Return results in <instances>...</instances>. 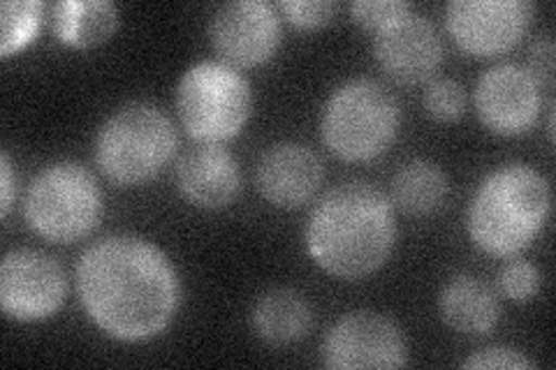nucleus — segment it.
I'll use <instances>...</instances> for the list:
<instances>
[{
  "mask_svg": "<svg viewBox=\"0 0 556 370\" xmlns=\"http://www.w3.org/2000/svg\"><path fill=\"white\" fill-rule=\"evenodd\" d=\"M473 102L482 126L501 137H517L533 128L543 107V88L527 67L501 63L482 73Z\"/></svg>",
  "mask_w": 556,
  "mask_h": 370,
  "instance_id": "f8f14e48",
  "label": "nucleus"
},
{
  "mask_svg": "<svg viewBox=\"0 0 556 370\" xmlns=\"http://www.w3.org/2000/svg\"><path fill=\"white\" fill-rule=\"evenodd\" d=\"M402 128V107L386 86L351 79L327 98L320 132L325 146L345 163H367L386 153Z\"/></svg>",
  "mask_w": 556,
  "mask_h": 370,
  "instance_id": "39448f33",
  "label": "nucleus"
},
{
  "mask_svg": "<svg viewBox=\"0 0 556 370\" xmlns=\"http://www.w3.org/2000/svg\"><path fill=\"white\" fill-rule=\"evenodd\" d=\"M77 294L89 320L124 343L163 333L181 304V283L159 245L132 234L96 241L77 264Z\"/></svg>",
  "mask_w": 556,
  "mask_h": 370,
  "instance_id": "f257e3e1",
  "label": "nucleus"
},
{
  "mask_svg": "<svg viewBox=\"0 0 556 370\" xmlns=\"http://www.w3.org/2000/svg\"><path fill=\"white\" fill-rule=\"evenodd\" d=\"M541 285H543L541 269L527 259H510L498 273L501 292L519 304L531 302L533 296H538Z\"/></svg>",
  "mask_w": 556,
  "mask_h": 370,
  "instance_id": "4be33fe9",
  "label": "nucleus"
},
{
  "mask_svg": "<svg viewBox=\"0 0 556 370\" xmlns=\"http://www.w3.org/2000/svg\"><path fill=\"white\" fill-rule=\"evenodd\" d=\"M323 359L327 368H404L408 349L404 333L390 317L357 310L348 312L329 329L323 343Z\"/></svg>",
  "mask_w": 556,
  "mask_h": 370,
  "instance_id": "9d476101",
  "label": "nucleus"
},
{
  "mask_svg": "<svg viewBox=\"0 0 556 370\" xmlns=\"http://www.w3.org/2000/svg\"><path fill=\"white\" fill-rule=\"evenodd\" d=\"M177 112L186 132L198 142H228L251 118V84L237 67L223 61L195 63L179 79Z\"/></svg>",
  "mask_w": 556,
  "mask_h": 370,
  "instance_id": "0eeeda50",
  "label": "nucleus"
},
{
  "mask_svg": "<svg viewBox=\"0 0 556 370\" xmlns=\"http://www.w3.org/2000/svg\"><path fill=\"white\" fill-rule=\"evenodd\" d=\"M304 239L311 259L323 271L359 280L376 273L394 251V206L371 183H341L311 210Z\"/></svg>",
  "mask_w": 556,
  "mask_h": 370,
  "instance_id": "f03ea898",
  "label": "nucleus"
},
{
  "mask_svg": "<svg viewBox=\"0 0 556 370\" xmlns=\"http://www.w3.org/2000/svg\"><path fill=\"white\" fill-rule=\"evenodd\" d=\"M45 20L42 0H5L0 5V56L10 59L35 40Z\"/></svg>",
  "mask_w": 556,
  "mask_h": 370,
  "instance_id": "aec40b11",
  "label": "nucleus"
},
{
  "mask_svg": "<svg viewBox=\"0 0 556 370\" xmlns=\"http://www.w3.org/2000/svg\"><path fill=\"white\" fill-rule=\"evenodd\" d=\"M257 188L278 208H298L316 197L323 186V163L308 146L281 142L265 151L257 163Z\"/></svg>",
  "mask_w": 556,
  "mask_h": 370,
  "instance_id": "4468645a",
  "label": "nucleus"
},
{
  "mask_svg": "<svg viewBox=\"0 0 556 370\" xmlns=\"http://www.w3.org/2000/svg\"><path fill=\"white\" fill-rule=\"evenodd\" d=\"M374 54L382 73L396 84H425L443 63V40L427 16L410 10L376 33Z\"/></svg>",
  "mask_w": 556,
  "mask_h": 370,
  "instance_id": "ddd939ff",
  "label": "nucleus"
},
{
  "mask_svg": "<svg viewBox=\"0 0 556 370\" xmlns=\"http://www.w3.org/2000/svg\"><path fill=\"white\" fill-rule=\"evenodd\" d=\"M177 188L198 208L230 206L241 190V171L235 155L220 144L190 149L177 165Z\"/></svg>",
  "mask_w": 556,
  "mask_h": 370,
  "instance_id": "2eb2a0df",
  "label": "nucleus"
},
{
  "mask_svg": "<svg viewBox=\"0 0 556 370\" xmlns=\"http://www.w3.org/2000/svg\"><path fill=\"white\" fill-rule=\"evenodd\" d=\"M549 183L525 163L490 171L468 206V234L478 248L494 257L525 253L549 218Z\"/></svg>",
  "mask_w": 556,
  "mask_h": 370,
  "instance_id": "7ed1b4c3",
  "label": "nucleus"
},
{
  "mask_svg": "<svg viewBox=\"0 0 556 370\" xmlns=\"http://www.w3.org/2000/svg\"><path fill=\"white\" fill-rule=\"evenodd\" d=\"M278 10H281L292 26L316 30L334 20L339 5L332 3V0H283Z\"/></svg>",
  "mask_w": 556,
  "mask_h": 370,
  "instance_id": "b1692460",
  "label": "nucleus"
},
{
  "mask_svg": "<svg viewBox=\"0 0 556 370\" xmlns=\"http://www.w3.org/2000/svg\"><path fill=\"white\" fill-rule=\"evenodd\" d=\"M0 176H3V200H0V216L8 218L12 204H14V169H12V161H10V153L3 151L0 153Z\"/></svg>",
  "mask_w": 556,
  "mask_h": 370,
  "instance_id": "bb28decb",
  "label": "nucleus"
},
{
  "mask_svg": "<svg viewBox=\"0 0 556 370\" xmlns=\"http://www.w3.org/2000/svg\"><path fill=\"white\" fill-rule=\"evenodd\" d=\"M179 137L169 116L151 102H130L102 123L96 163L116 186L153 181L177 153Z\"/></svg>",
  "mask_w": 556,
  "mask_h": 370,
  "instance_id": "20e7f679",
  "label": "nucleus"
},
{
  "mask_svg": "<svg viewBox=\"0 0 556 370\" xmlns=\"http://www.w3.org/2000/svg\"><path fill=\"white\" fill-rule=\"evenodd\" d=\"M447 192L445 171L437 163L417 157L394 174L392 204L408 216H429L443 206Z\"/></svg>",
  "mask_w": 556,
  "mask_h": 370,
  "instance_id": "6ab92c4d",
  "label": "nucleus"
},
{
  "mask_svg": "<svg viewBox=\"0 0 556 370\" xmlns=\"http://www.w3.org/2000/svg\"><path fill=\"white\" fill-rule=\"evenodd\" d=\"M527 69L533 75V79L541 84V88H552V84H554V42H552V38L538 40L531 47Z\"/></svg>",
  "mask_w": 556,
  "mask_h": 370,
  "instance_id": "a878e982",
  "label": "nucleus"
},
{
  "mask_svg": "<svg viewBox=\"0 0 556 370\" xmlns=\"http://www.w3.org/2000/svg\"><path fill=\"white\" fill-rule=\"evenodd\" d=\"M118 8L110 0H61L54 5L56 38L75 49L100 47L114 38Z\"/></svg>",
  "mask_w": 556,
  "mask_h": 370,
  "instance_id": "a211bd4d",
  "label": "nucleus"
},
{
  "mask_svg": "<svg viewBox=\"0 0 556 370\" xmlns=\"http://www.w3.org/2000/svg\"><path fill=\"white\" fill-rule=\"evenodd\" d=\"M253 331L269 345H290L311 331L313 310L306 298L288 288H276L257 298L251 312Z\"/></svg>",
  "mask_w": 556,
  "mask_h": 370,
  "instance_id": "f3484780",
  "label": "nucleus"
},
{
  "mask_svg": "<svg viewBox=\"0 0 556 370\" xmlns=\"http://www.w3.org/2000/svg\"><path fill=\"white\" fill-rule=\"evenodd\" d=\"M531 20L529 0H452L445 10L450 38L480 59L510 51L527 35Z\"/></svg>",
  "mask_w": 556,
  "mask_h": 370,
  "instance_id": "1a4fd4ad",
  "label": "nucleus"
},
{
  "mask_svg": "<svg viewBox=\"0 0 556 370\" xmlns=\"http://www.w3.org/2000/svg\"><path fill=\"white\" fill-rule=\"evenodd\" d=\"M439 312L443 322L466 336L490 333L501 320V304L496 292L473 276H455L441 290Z\"/></svg>",
  "mask_w": 556,
  "mask_h": 370,
  "instance_id": "dca6fc26",
  "label": "nucleus"
},
{
  "mask_svg": "<svg viewBox=\"0 0 556 370\" xmlns=\"http://www.w3.org/2000/svg\"><path fill=\"white\" fill-rule=\"evenodd\" d=\"M208 40H212L220 61L237 69L263 65L281 44L278 8L267 0L225 3L212 16Z\"/></svg>",
  "mask_w": 556,
  "mask_h": 370,
  "instance_id": "9b49d317",
  "label": "nucleus"
},
{
  "mask_svg": "<svg viewBox=\"0 0 556 370\" xmlns=\"http://www.w3.org/2000/svg\"><path fill=\"white\" fill-rule=\"evenodd\" d=\"M102 214L104 200L96 176L73 161L47 165L26 192V222L51 243H75L89 237Z\"/></svg>",
  "mask_w": 556,
  "mask_h": 370,
  "instance_id": "423d86ee",
  "label": "nucleus"
},
{
  "mask_svg": "<svg viewBox=\"0 0 556 370\" xmlns=\"http://www.w3.org/2000/svg\"><path fill=\"white\" fill-rule=\"evenodd\" d=\"M67 296L61 261L40 251H12L0 264V306L14 322H42Z\"/></svg>",
  "mask_w": 556,
  "mask_h": 370,
  "instance_id": "6e6552de",
  "label": "nucleus"
},
{
  "mask_svg": "<svg viewBox=\"0 0 556 370\" xmlns=\"http://www.w3.org/2000/svg\"><path fill=\"white\" fill-rule=\"evenodd\" d=\"M425 112L439 123H455L466 112V93L455 79H431L422 95Z\"/></svg>",
  "mask_w": 556,
  "mask_h": 370,
  "instance_id": "412c9836",
  "label": "nucleus"
},
{
  "mask_svg": "<svg viewBox=\"0 0 556 370\" xmlns=\"http://www.w3.org/2000/svg\"><path fill=\"white\" fill-rule=\"evenodd\" d=\"M410 10L413 5L406 3V0H357V3L351 5L353 20L371 33L388 28L399 16H404Z\"/></svg>",
  "mask_w": 556,
  "mask_h": 370,
  "instance_id": "5701e85b",
  "label": "nucleus"
},
{
  "mask_svg": "<svg viewBox=\"0 0 556 370\" xmlns=\"http://www.w3.org/2000/svg\"><path fill=\"white\" fill-rule=\"evenodd\" d=\"M468 370H484V368H506V370H531L533 361L525 352L510 345H490L473 352L464 363Z\"/></svg>",
  "mask_w": 556,
  "mask_h": 370,
  "instance_id": "393cba45",
  "label": "nucleus"
}]
</instances>
